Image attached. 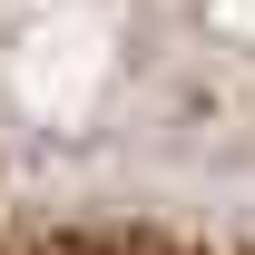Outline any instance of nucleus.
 Wrapping results in <instances>:
<instances>
[{
	"instance_id": "f257e3e1",
	"label": "nucleus",
	"mask_w": 255,
	"mask_h": 255,
	"mask_svg": "<svg viewBox=\"0 0 255 255\" xmlns=\"http://www.w3.org/2000/svg\"><path fill=\"white\" fill-rule=\"evenodd\" d=\"M0 255H255V0H0Z\"/></svg>"
}]
</instances>
